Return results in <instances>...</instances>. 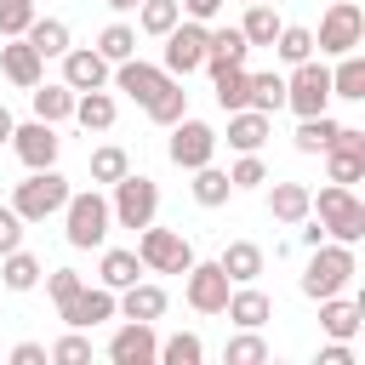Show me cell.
Segmentation results:
<instances>
[{"mask_svg": "<svg viewBox=\"0 0 365 365\" xmlns=\"http://www.w3.org/2000/svg\"><path fill=\"white\" fill-rule=\"evenodd\" d=\"M354 274H359V257H354V245H342V240H319V245H308V268H302V297L308 302H319V297H336V291H348L354 285Z\"/></svg>", "mask_w": 365, "mask_h": 365, "instance_id": "cell-1", "label": "cell"}, {"mask_svg": "<svg viewBox=\"0 0 365 365\" xmlns=\"http://www.w3.org/2000/svg\"><path fill=\"white\" fill-rule=\"evenodd\" d=\"M63 240L74 245V251H103L108 245V228H114V211H108V194H97V188H80V194H68L63 200Z\"/></svg>", "mask_w": 365, "mask_h": 365, "instance_id": "cell-2", "label": "cell"}, {"mask_svg": "<svg viewBox=\"0 0 365 365\" xmlns=\"http://www.w3.org/2000/svg\"><path fill=\"white\" fill-rule=\"evenodd\" d=\"M308 200H314V217L325 222V240H342V245H359V240H365V200H359L354 188L325 182V188L308 194Z\"/></svg>", "mask_w": 365, "mask_h": 365, "instance_id": "cell-3", "label": "cell"}, {"mask_svg": "<svg viewBox=\"0 0 365 365\" xmlns=\"http://www.w3.org/2000/svg\"><path fill=\"white\" fill-rule=\"evenodd\" d=\"M74 188H68V177L57 171V165H40V171H29L17 188H11V211L23 217V222H46V217H57L63 211V200H68Z\"/></svg>", "mask_w": 365, "mask_h": 365, "instance_id": "cell-4", "label": "cell"}, {"mask_svg": "<svg viewBox=\"0 0 365 365\" xmlns=\"http://www.w3.org/2000/svg\"><path fill=\"white\" fill-rule=\"evenodd\" d=\"M365 46V11L359 0H331L319 29H314V51L319 57H342V51H359Z\"/></svg>", "mask_w": 365, "mask_h": 365, "instance_id": "cell-5", "label": "cell"}, {"mask_svg": "<svg viewBox=\"0 0 365 365\" xmlns=\"http://www.w3.org/2000/svg\"><path fill=\"white\" fill-rule=\"evenodd\" d=\"M108 188H114V200H108L114 228H148V222H154V211H160V182H154V177L125 171V177L108 182Z\"/></svg>", "mask_w": 365, "mask_h": 365, "instance_id": "cell-6", "label": "cell"}, {"mask_svg": "<svg viewBox=\"0 0 365 365\" xmlns=\"http://www.w3.org/2000/svg\"><path fill=\"white\" fill-rule=\"evenodd\" d=\"M285 108L302 120V114H325L331 108V68L319 63V57H302V63H291V74H285Z\"/></svg>", "mask_w": 365, "mask_h": 365, "instance_id": "cell-7", "label": "cell"}, {"mask_svg": "<svg viewBox=\"0 0 365 365\" xmlns=\"http://www.w3.org/2000/svg\"><path fill=\"white\" fill-rule=\"evenodd\" d=\"M165 131H171V137H165V154H171L177 171H194V165H211V160H217V143H222V137H217L205 120H188V114H182V120L165 125Z\"/></svg>", "mask_w": 365, "mask_h": 365, "instance_id": "cell-8", "label": "cell"}, {"mask_svg": "<svg viewBox=\"0 0 365 365\" xmlns=\"http://www.w3.org/2000/svg\"><path fill=\"white\" fill-rule=\"evenodd\" d=\"M137 257H143V268L148 274H188V262H194V245L177 234V228H143L137 234Z\"/></svg>", "mask_w": 365, "mask_h": 365, "instance_id": "cell-9", "label": "cell"}, {"mask_svg": "<svg viewBox=\"0 0 365 365\" xmlns=\"http://www.w3.org/2000/svg\"><path fill=\"white\" fill-rule=\"evenodd\" d=\"M205 29H211V23L177 17V29H171V34H160V40H165L160 68H165V74H177V80H188L194 68H205Z\"/></svg>", "mask_w": 365, "mask_h": 365, "instance_id": "cell-10", "label": "cell"}, {"mask_svg": "<svg viewBox=\"0 0 365 365\" xmlns=\"http://www.w3.org/2000/svg\"><path fill=\"white\" fill-rule=\"evenodd\" d=\"M228 291H234V279L222 274V262H188V274H182V297H188L194 314H222Z\"/></svg>", "mask_w": 365, "mask_h": 365, "instance_id": "cell-11", "label": "cell"}, {"mask_svg": "<svg viewBox=\"0 0 365 365\" xmlns=\"http://www.w3.org/2000/svg\"><path fill=\"white\" fill-rule=\"evenodd\" d=\"M11 148H17V160H23L29 171H40V165H57V154H63V137H57V125H46V120H29V125H11Z\"/></svg>", "mask_w": 365, "mask_h": 365, "instance_id": "cell-12", "label": "cell"}, {"mask_svg": "<svg viewBox=\"0 0 365 365\" xmlns=\"http://www.w3.org/2000/svg\"><path fill=\"white\" fill-rule=\"evenodd\" d=\"M114 308H120V297L108 291V285H80L57 314H63V325H74V331H91V325H103V319H114Z\"/></svg>", "mask_w": 365, "mask_h": 365, "instance_id": "cell-13", "label": "cell"}, {"mask_svg": "<svg viewBox=\"0 0 365 365\" xmlns=\"http://www.w3.org/2000/svg\"><path fill=\"white\" fill-rule=\"evenodd\" d=\"M108 74H114V63L97 46H68L63 51V86L68 91H97V86H108Z\"/></svg>", "mask_w": 365, "mask_h": 365, "instance_id": "cell-14", "label": "cell"}, {"mask_svg": "<svg viewBox=\"0 0 365 365\" xmlns=\"http://www.w3.org/2000/svg\"><path fill=\"white\" fill-rule=\"evenodd\" d=\"M154 354H160V336H154L148 319H125V325L108 336V359H114V365H154Z\"/></svg>", "mask_w": 365, "mask_h": 365, "instance_id": "cell-15", "label": "cell"}, {"mask_svg": "<svg viewBox=\"0 0 365 365\" xmlns=\"http://www.w3.org/2000/svg\"><path fill=\"white\" fill-rule=\"evenodd\" d=\"M108 80H114V91H125V97H131V103L143 108V103H148V97H154V91H160V86H165L171 74H165L160 63H143V57H125V63H114V74H108Z\"/></svg>", "mask_w": 365, "mask_h": 365, "instance_id": "cell-16", "label": "cell"}, {"mask_svg": "<svg viewBox=\"0 0 365 365\" xmlns=\"http://www.w3.org/2000/svg\"><path fill=\"white\" fill-rule=\"evenodd\" d=\"M222 314H228V319H234L240 331H262V325L274 319V297H268V291H262V285L251 279V285H234V291H228Z\"/></svg>", "mask_w": 365, "mask_h": 365, "instance_id": "cell-17", "label": "cell"}, {"mask_svg": "<svg viewBox=\"0 0 365 365\" xmlns=\"http://www.w3.org/2000/svg\"><path fill=\"white\" fill-rule=\"evenodd\" d=\"M0 74L17 86V91H29V86H40V74H46V57L23 40V34H11L6 46H0Z\"/></svg>", "mask_w": 365, "mask_h": 365, "instance_id": "cell-18", "label": "cell"}, {"mask_svg": "<svg viewBox=\"0 0 365 365\" xmlns=\"http://www.w3.org/2000/svg\"><path fill=\"white\" fill-rule=\"evenodd\" d=\"M359 325H365V302H348L342 291H336V297H319V331H325V336L354 342Z\"/></svg>", "mask_w": 365, "mask_h": 365, "instance_id": "cell-19", "label": "cell"}, {"mask_svg": "<svg viewBox=\"0 0 365 365\" xmlns=\"http://www.w3.org/2000/svg\"><path fill=\"white\" fill-rule=\"evenodd\" d=\"M268 131H274V114H262V108H234L228 114V148L234 154H257L268 143Z\"/></svg>", "mask_w": 365, "mask_h": 365, "instance_id": "cell-20", "label": "cell"}, {"mask_svg": "<svg viewBox=\"0 0 365 365\" xmlns=\"http://www.w3.org/2000/svg\"><path fill=\"white\" fill-rule=\"evenodd\" d=\"M217 262H222V274H228L234 285H251V279H262V268H268V251H262L257 240H228Z\"/></svg>", "mask_w": 365, "mask_h": 365, "instance_id": "cell-21", "label": "cell"}, {"mask_svg": "<svg viewBox=\"0 0 365 365\" xmlns=\"http://www.w3.org/2000/svg\"><path fill=\"white\" fill-rule=\"evenodd\" d=\"M148 268H143V257L137 251H125V245H103V262H97V285H108L114 297L125 291V285H137Z\"/></svg>", "mask_w": 365, "mask_h": 365, "instance_id": "cell-22", "label": "cell"}, {"mask_svg": "<svg viewBox=\"0 0 365 365\" xmlns=\"http://www.w3.org/2000/svg\"><path fill=\"white\" fill-rule=\"evenodd\" d=\"M165 308H171L165 285H154V279H137V285H125V291H120V308H114V314H120V319H148V325H154Z\"/></svg>", "mask_w": 365, "mask_h": 365, "instance_id": "cell-23", "label": "cell"}, {"mask_svg": "<svg viewBox=\"0 0 365 365\" xmlns=\"http://www.w3.org/2000/svg\"><path fill=\"white\" fill-rule=\"evenodd\" d=\"M251 57V40L240 34V23L234 29H205V68L217 74V68H234V63H245Z\"/></svg>", "mask_w": 365, "mask_h": 365, "instance_id": "cell-24", "label": "cell"}, {"mask_svg": "<svg viewBox=\"0 0 365 365\" xmlns=\"http://www.w3.org/2000/svg\"><path fill=\"white\" fill-rule=\"evenodd\" d=\"M114 114H120V103H114L108 86H97V91H74V114H68V120H80V131H108Z\"/></svg>", "mask_w": 365, "mask_h": 365, "instance_id": "cell-25", "label": "cell"}, {"mask_svg": "<svg viewBox=\"0 0 365 365\" xmlns=\"http://www.w3.org/2000/svg\"><path fill=\"white\" fill-rule=\"evenodd\" d=\"M29 103H34V120H46V125H63V120L74 114V91H68L63 80H40V86H29Z\"/></svg>", "mask_w": 365, "mask_h": 365, "instance_id": "cell-26", "label": "cell"}, {"mask_svg": "<svg viewBox=\"0 0 365 365\" xmlns=\"http://www.w3.org/2000/svg\"><path fill=\"white\" fill-rule=\"evenodd\" d=\"M308 194H314V188H302V182H274V188H268V217L285 222V228H297V222L314 211Z\"/></svg>", "mask_w": 365, "mask_h": 365, "instance_id": "cell-27", "label": "cell"}, {"mask_svg": "<svg viewBox=\"0 0 365 365\" xmlns=\"http://www.w3.org/2000/svg\"><path fill=\"white\" fill-rule=\"evenodd\" d=\"M40 274H46V262H40L34 251H23V245L0 257V285H6V291H17V297H23V291H34V285H40Z\"/></svg>", "mask_w": 365, "mask_h": 365, "instance_id": "cell-28", "label": "cell"}, {"mask_svg": "<svg viewBox=\"0 0 365 365\" xmlns=\"http://www.w3.org/2000/svg\"><path fill=\"white\" fill-rule=\"evenodd\" d=\"M211 91H217V108H222V114H234V108H251V74H245V63H234V68H217V74H211Z\"/></svg>", "mask_w": 365, "mask_h": 365, "instance_id": "cell-29", "label": "cell"}, {"mask_svg": "<svg viewBox=\"0 0 365 365\" xmlns=\"http://www.w3.org/2000/svg\"><path fill=\"white\" fill-rule=\"evenodd\" d=\"M23 40H29L40 57H63V51L74 46V40H68V23H63V17H40V11H34V23L23 29Z\"/></svg>", "mask_w": 365, "mask_h": 365, "instance_id": "cell-30", "label": "cell"}, {"mask_svg": "<svg viewBox=\"0 0 365 365\" xmlns=\"http://www.w3.org/2000/svg\"><path fill=\"white\" fill-rule=\"evenodd\" d=\"M143 114H148L154 125H177V120L188 114V91H182V80L171 74V80H165V86H160V91L143 103Z\"/></svg>", "mask_w": 365, "mask_h": 365, "instance_id": "cell-31", "label": "cell"}, {"mask_svg": "<svg viewBox=\"0 0 365 365\" xmlns=\"http://www.w3.org/2000/svg\"><path fill=\"white\" fill-rule=\"evenodd\" d=\"M331 97L365 103V57H359V51H342V63L331 68Z\"/></svg>", "mask_w": 365, "mask_h": 365, "instance_id": "cell-32", "label": "cell"}, {"mask_svg": "<svg viewBox=\"0 0 365 365\" xmlns=\"http://www.w3.org/2000/svg\"><path fill=\"white\" fill-rule=\"evenodd\" d=\"M188 194H194V205L217 211V205H228L234 182H228V171H217V165H194V182H188Z\"/></svg>", "mask_w": 365, "mask_h": 365, "instance_id": "cell-33", "label": "cell"}, {"mask_svg": "<svg viewBox=\"0 0 365 365\" xmlns=\"http://www.w3.org/2000/svg\"><path fill=\"white\" fill-rule=\"evenodd\" d=\"M331 137H336V120H331V108H325V114H302L291 143H297V154H325Z\"/></svg>", "mask_w": 365, "mask_h": 365, "instance_id": "cell-34", "label": "cell"}, {"mask_svg": "<svg viewBox=\"0 0 365 365\" xmlns=\"http://www.w3.org/2000/svg\"><path fill=\"white\" fill-rule=\"evenodd\" d=\"M240 34H245L251 46H274V34H279V11H274L268 0H251L245 17H240Z\"/></svg>", "mask_w": 365, "mask_h": 365, "instance_id": "cell-35", "label": "cell"}, {"mask_svg": "<svg viewBox=\"0 0 365 365\" xmlns=\"http://www.w3.org/2000/svg\"><path fill=\"white\" fill-rule=\"evenodd\" d=\"M177 17H182V6H177V0H137V29H143V34H154V40H160V34H171V29H177Z\"/></svg>", "mask_w": 365, "mask_h": 365, "instance_id": "cell-36", "label": "cell"}, {"mask_svg": "<svg viewBox=\"0 0 365 365\" xmlns=\"http://www.w3.org/2000/svg\"><path fill=\"white\" fill-rule=\"evenodd\" d=\"M325 177L331 182H342V188H354V182H365V154H354V148H325Z\"/></svg>", "mask_w": 365, "mask_h": 365, "instance_id": "cell-37", "label": "cell"}, {"mask_svg": "<svg viewBox=\"0 0 365 365\" xmlns=\"http://www.w3.org/2000/svg\"><path fill=\"white\" fill-rule=\"evenodd\" d=\"M200 359H205V342H200L194 331L165 336V342H160V354H154V365H200Z\"/></svg>", "mask_w": 365, "mask_h": 365, "instance_id": "cell-38", "label": "cell"}, {"mask_svg": "<svg viewBox=\"0 0 365 365\" xmlns=\"http://www.w3.org/2000/svg\"><path fill=\"white\" fill-rule=\"evenodd\" d=\"M274 51H279V63H302V57H314V29H302V23H279Z\"/></svg>", "mask_w": 365, "mask_h": 365, "instance_id": "cell-39", "label": "cell"}, {"mask_svg": "<svg viewBox=\"0 0 365 365\" xmlns=\"http://www.w3.org/2000/svg\"><path fill=\"white\" fill-rule=\"evenodd\" d=\"M251 108H262V114H279V108H285V74H274V68L251 74Z\"/></svg>", "mask_w": 365, "mask_h": 365, "instance_id": "cell-40", "label": "cell"}, {"mask_svg": "<svg viewBox=\"0 0 365 365\" xmlns=\"http://www.w3.org/2000/svg\"><path fill=\"white\" fill-rule=\"evenodd\" d=\"M131 171V154L120 148V143H103V148H91V182H120Z\"/></svg>", "mask_w": 365, "mask_h": 365, "instance_id": "cell-41", "label": "cell"}, {"mask_svg": "<svg viewBox=\"0 0 365 365\" xmlns=\"http://www.w3.org/2000/svg\"><path fill=\"white\" fill-rule=\"evenodd\" d=\"M97 51H103L108 63H125V57H137V29H131V23H108V29L97 34Z\"/></svg>", "mask_w": 365, "mask_h": 365, "instance_id": "cell-42", "label": "cell"}, {"mask_svg": "<svg viewBox=\"0 0 365 365\" xmlns=\"http://www.w3.org/2000/svg\"><path fill=\"white\" fill-rule=\"evenodd\" d=\"M222 359H228V365H268V342H262L257 331H240V336H228Z\"/></svg>", "mask_w": 365, "mask_h": 365, "instance_id": "cell-43", "label": "cell"}, {"mask_svg": "<svg viewBox=\"0 0 365 365\" xmlns=\"http://www.w3.org/2000/svg\"><path fill=\"white\" fill-rule=\"evenodd\" d=\"M46 354H51V359H57V365H86V359H91V336H86V331H74V325H68V336H57V342H51V348H46Z\"/></svg>", "mask_w": 365, "mask_h": 365, "instance_id": "cell-44", "label": "cell"}, {"mask_svg": "<svg viewBox=\"0 0 365 365\" xmlns=\"http://www.w3.org/2000/svg\"><path fill=\"white\" fill-rule=\"evenodd\" d=\"M228 182H234V194H240V188H262V182H268L262 154H240V160L228 165Z\"/></svg>", "mask_w": 365, "mask_h": 365, "instance_id": "cell-45", "label": "cell"}, {"mask_svg": "<svg viewBox=\"0 0 365 365\" xmlns=\"http://www.w3.org/2000/svg\"><path fill=\"white\" fill-rule=\"evenodd\" d=\"M29 23H34V0H0V40L23 34Z\"/></svg>", "mask_w": 365, "mask_h": 365, "instance_id": "cell-46", "label": "cell"}, {"mask_svg": "<svg viewBox=\"0 0 365 365\" xmlns=\"http://www.w3.org/2000/svg\"><path fill=\"white\" fill-rule=\"evenodd\" d=\"M40 279H46V291H51V302H57V308H63V302H68V297L86 285L74 268H51V274H40Z\"/></svg>", "mask_w": 365, "mask_h": 365, "instance_id": "cell-47", "label": "cell"}, {"mask_svg": "<svg viewBox=\"0 0 365 365\" xmlns=\"http://www.w3.org/2000/svg\"><path fill=\"white\" fill-rule=\"evenodd\" d=\"M23 228H29V222H23V217H17L11 205H0V257L23 245Z\"/></svg>", "mask_w": 365, "mask_h": 365, "instance_id": "cell-48", "label": "cell"}, {"mask_svg": "<svg viewBox=\"0 0 365 365\" xmlns=\"http://www.w3.org/2000/svg\"><path fill=\"white\" fill-rule=\"evenodd\" d=\"M51 354H46V342H17L11 348V365H46Z\"/></svg>", "mask_w": 365, "mask_h": 365, "instance_id": "cell-49", "label": "cell"}, {"mask_svg": "<svg viewBox=\"0 0 365 365\" xmlns=\"http://www.w3.org/2000/svg\"><path fill=\"white\" fill-rule=\"evenodd\" d=\"M319 365H354V342H336V336H331V342L319 348Z\"/></svg>", "mask_w": 365, "mask_h": 365, "instance_id": "cell-50", "label": "cell"}, {"mask_svg": "<svg viewBox=\"0 0 365 365\" xmlns=\"http://www.w3.org/2000/svg\"><path fill=\"white\" fill-rule=\"evenodd\" d=\"M182 6V17H194V23H211L217 11H222V0H177Z\"/></svg>", "mask_w": 365, "mask_h": 365, "instance_id": "cell-51", "label": "cell"}, {"mask_svg": "<svg viewBox=\"0 0 365 365\" xmlns=\"http://www.w3.org/2000/svg\"><path fill=\"white\" fill-rule=\"evenodd\" d=\"M11 125H17V120H11V108L0 103V143H11Z\"/></svg>", "mask_w": 365, "mask_h": 365, "instance_id": "cell-52", "label": "cell"}, {"mask_svg": "<svg viewBox=\"0 0 365 365\" xmlns=\"http://www.w3.org/2000/svg\"><path fill=\"white\" fill-rule=\"evenodd\" d=\"M108 11H137V0H103Z\"/></svg>", "mask_w": 365, "mask_h": 365, "instance_id": "cell-53", "label": "cell"}, {"mask_svg": "<svg viewBox=\"0 0 365 365\" xmlns=\"http://www.w3.org/2000/svg\"><path fill=\"white\" fill-rule=\"evenodd\" d=\"M268 6H279V0H268Z\"/></svg>", "mask_w": 365, "mask_h": 365, "instance_id": "cell-54", "label": "cell"}]
</instances>
